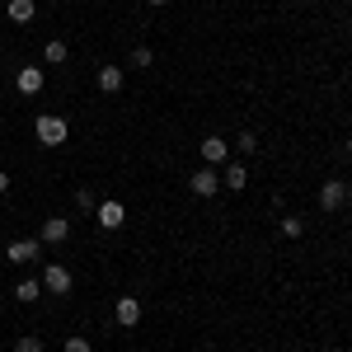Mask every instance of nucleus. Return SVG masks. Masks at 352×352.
I'll return each mask as SVG.
<instances>
[{"label":"nucleus","mask_w":352,"mask_h":352,"mask_svg":"<svg viewBox=\"0 0 352 352\" xmlns=\"http://www.w3.org/2000/svg\"><path fill=\"white\" fill-rule=\"evenodd\" d=\"M76 207H80V212H94V207H99V197H94L89 188H76Z\"/></svg>","instance_id":"19"},{"label":"nucleus","mask_w":352,"mask_h":352,"mask_svg":"<svg viewBox=\"0 0 352 352\" xmlns=\"http://www.w3.org/2000/svg\"><path fill=\"white\" fill-rule=\"evenodd\" d=\"M14 352H47V348H43V338H33V333H24V338L14 343Z\"/></svg>","instance_id":"20"},{"label":"nucleus","mask_w":352,"mask_h":352,"mask_svg":"<svg viewBox=\"0 0 352 352\" xmlns=\"http://www.w3.org/2000/svg\"><path fill=\"white\" fill-rule=\"evenodd\" d=\"M0 192H10V174L5 169H0Z\"/></svg>","instance_id":"22"},{"label":"nucleus","mask_w":352,"mask_h":352,"mask_svg":"<svg viewBox=\"0 0 352 352\" xmlns=\"http://www.w3.org/2000/svg\"><path fill=\"white\" fill-rule=\"evenodd\" d=\"M14 85H19V94H43V85H47V76H43V66H19V76H14Z\"/></svg>","instance_id":"8"},{"label":"nucleus","mask_w":352,"mask_h":352,"mask_svg":"<svg viewBox=\"0 0 352 352\" xmlns=\"http://www.w3.org/2000/svg\"><path fill=\"white\" fill-rule=\"evenodd\" d=\"M66 235H71V221H66V217H47V221H43V230H38V240H43V244H61Z\"/></svg>","instance_id":"10"},{"label":"nucleus","mask_w":352,"mask_h":352,"mask_svg":"<svg viewBox=\"0 0 352 352\" xmlns=\"http://www.w3.org/2000/svg\"><path fill=\"white\" fill-rule=\"evenodd\" d=\"M66 43H61V38H52V43H47V47H43V61H47V66H61V61H66Z\"/></svg>","instance_id":"15"},{"label":"nucleus","mask_w":352,"mask_h":352,"mask_svg":"<svg viewBox=\"0 0 352 352\" xmlns=\"http://www.w3.org/2000/svg\"><path fill=\"white\" fill-rule=\"evenodd\" d=\"M122 80H127V76H122V66H99V89H104V94H118Z\"/></svg>","instance_id":"11"},{"label":"nucleus","mask_w":352,"mask_h":352,"mask_svg":"<svg viewBox=\"0 0 352 352\" xmlns=\"http://www.w3.org/2000/svg\"><path fill=\"white\" fill-rule=\"evenodd\" d=\"M343 202H348V184H343V179H324V188H320V207H324V212H338Z\"/></svg>","instance_id":"6"},{"label":"nucleus","mask_w":352,"mask_h":352,"mask_svg":"<svg viewBox=\"0 0 352 352\" xmlns=\"http://www.w3.org/2000/svg\"><path fill=\"white\" fill-rule=\"evenodd\" d=\"M94 221H99L104 230H118V226L127 221V207H122V202H99V207H94Z\"/></svg>","instance_id":"9"},{"label":"nucleus","mask_w":352,"mask_h":352,"mask_svg":"<svg viewBox=\"0 0 352 352\" xmlns=\"http://www.w3.org/2000/svg\"><path fill=\"white\" fill-rule=\"evenodd\" d=\"M132 66L151 71V66H155V52H151V47H132Z\"/></svg>","instance_id":"18"},{"label":"nucleus","mask_w":352,"mask_h":352,"mask_svg":"<svg viewBox=\"0 0 352 352\" xmlns=\"http://www.w3.org/2000/svg\"><path fill=\"white\" fill-rule=\"evenodd\" d=\"M235 146H240L244 155H258V146H263V141H258L254 132H240V136H235Z\"/></svg>","instance_id":"17"},{"label":"nucleus","mask_w":352,"mask_h":352,"mask_svg":"<svg viewBox=\"0 0 352 352\" xmlns=\"http://www.w3.org/2000/svg\"><path fill=\"white\" fill-rule=\"evenodd\" d=\"M197 151H202V160L217 169V164H226V155H230V141H226V136H202Z\"/></svg>","instance_id":"7"},{"label":"nucleus","mask_w":352,"mask_h":352,"mask_svg":"<svg viewBox=\"0 0 352 352\" xmlns=\"http://www.w3.org/2000/svg\"><path fill=\"white\" fill-rule=\"evenodd\" d=\"M221 179H226V188H230V192H240L244 184H249V169H244V164H226Z\"/></svg>","instance_id":"13"},{"label":"nucleus","mask_w":352,"mask_h":352,"mask_svg":"<svg viewBox=\"0 0 352 352\" xmlns=\"http://www.w3.org/2000/svg\"><path fill=\"white\" fill-rule=\"evenodd\" d=\"M33 132H38L43 146H61V141L71 136V127H66V118H56V113H38V127H33Z\"/></svg>","instance_id":"1"},{"label":"nucleus","mask_w":352,"mask_h":352,"mask_svg":"<svg viewBox=\"0 0 352 352\" xmlns=\"http://www.w3.org/2000/svg\"><path fill=\"white\" fill-rule=\"evenodd\" d=\"M33 14H38V5H33V0H10V19H14V24H28Z\"/></svg>","instance_id":"14"},{"label":"nucleus","mask_w":352,"mask_h":352,"mask_svg":"<svg viewBox=\"0 0 352 352\" xmlns=\"http://www.w3.org/2000/svg\"><path fill=\"white\" fill-rule=\"evenodd\" d=\"M151 5H174V0H151Z\"/></svg>","instance_id":"23"},{"label":"nucleus","mask_w":352,"mask_h":352,"mask_svg":"<svg viewBox=\"0 0 352 352\" xmlns=\"http://www.w3.org/2000/svg\"><path fill=\"white\" fill-rule=\"evenodd\" d=\"M38 296H43V277H24V282L14 287V300H24V305H33Z\"/></svg>","instance_id":"12"},{"label":"nucleus","mask_w":352,"mask_h":352,"mask_svg":"<svg viewBox=\"0 0 352 352\" xmlns=\"http://www.w3.org/2000/svg\"><path fill=\"white\" fill-rule=\"evenodd\" d=\"M38 254H43V240H14V244H5V258H10V263H38Z\"/></svg>","instance_id":"5"},{"label":"nucleus","mask_w":352,"mask_h":352,"mask_svg":"<svg viewBox=\"0 0 352 352\" xmlns=\"http://www.w3.org/2000/svg\"><path fill=\"white\" fill-rule=\"evenodd\" d=\"M66 352H89V338H80V333H71V338H66Z\"/></svg>","instance_id":"21"},{"label":"nucleus","mask_w":352,"mask_h":352,"mask_svg":"<svg viewBox=\"0 0 352 352\" xmlns=\"http://www.w3.org/2000/svg\"><path fill=\"white\" fill-rule=\"evenodd\" d=\"M217 188H221V174L212 164H202V169L188 174V192H197V197H217Z\"/></svg>","instance_id":"2"},{"label":"nucleus","mask_w":352,"mask_h":352,"mask_svg":"<svg viewBox=\"0 0 352 352\" xmlns=\"http://www.w3.org/2000/svg\"><path fill=\"white\" fill-rule=\"evenodd\" d=\"M113 324L118 329H136L141 324V300L136 296H118L113 300Z\"/></svg>","instance_id":"4"},{"label":"nucleus","mask_w":352,"mask_h":352,"mask_svg":"<svg viewBox=\"0 0 352 352\" xmlns=\"http://www.w3.org/2000/svg\"><path fill=\"white\" fill-rule=\"evenodd\" d=\"M277 226H282V235H287V240H300V235H305V221H300V217H282Z\"/></svg>","instance_id":"16"},{"label":"nucleus","mask_w":352,"mask_h":352,"mask_svg":"<svg viewBox=\"0 0 352 352\" xmlns=\"http://www.w3.org/2000/svg\"><path fill=\"white\" fill-rule=\"evenodd\" d=\"M71 287H76L71 268H61V263H47V268H43V292H52V296H66Z\"/></svg>","instance_id":"3"}]
</instances>
